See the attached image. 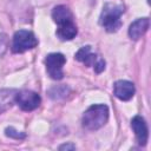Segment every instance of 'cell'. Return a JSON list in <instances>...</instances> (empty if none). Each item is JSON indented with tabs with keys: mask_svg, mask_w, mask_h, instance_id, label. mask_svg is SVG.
<instances>
[{
	"mask_svg": "<svg viewBox=\"0 0 151 151\" xmlns=\"http://www.w3.org/2000/svg\"><path fill=\"white\" fill-rule=\"evenodd\" d=\"M109 119V107L105 104L90 106L83 114V126L86 130L94 131L106 124Z\"/></svg>",
	"mask_w": 151,
	"mask_h": 151,
	"instance_id": "cell-1",
	"label": "cell"
},
{
	"mask_svg": "<svg viewBox=\"0 0 151 151\" xmlns=\"http://www.w3.org/2000/svg\"><path fill=\"white\" fill-rule=\"evenodd\" d=\"M124 12L123 6L116 4H106L100 13L99 22L107 32H117L122 26L120 17Z\"/></svg>",
	"mask_w": 151,
	"mask_h": 151,
	"instance_id": "cell-2",
	"label": "cell"
},
{
	"mask_svg": "<svg viewBox=\"0 0 151 151\" xmlns=\"http://www.w3.org/2000/svg\"><path fill=\"white\" fill-rule=\"evenodd\" d=\"M37 45H38V40L32 32L20 29L14 33L13 42H12V51L14 53H24L28 50L34 48Z\"/></svg>",
	"mask_w": 151,
	"mask_h": 151,
	"instance_id": "cell-3",
	"label": "cell"
},
{
	"mask_svg": "<svg viewBox=\"0 0 151 151\" xmlns=\"http://www.w3.org/2000/svg\"><path fill=\"white\" fill-rule=\"evenodd\" d=\"M66 63V58L61 53H50L45 59L46 71L52 79L60 80L64 77L63 67Z\"/></svg>",
	"mask_w": 151,
	"mask_h": 151,
	"instance_id": "cell-4",
	"label": "cell"
},
{
	"mask_svg": "<svg viewBox=\"0 0 151 151\" xmlns=\"http://www.w3.org/2000/svg\"><path fill=\"white\" fill-rule=\"evenodd\" d=\"M14 103L24 111H33L40 105L41 98L37 92L24 90V91L17 92Z\"/></svg>",
	"mask_w": 151,
	"mask_h": 151,
	"instance_id": "cell-5",
	"label": "cell"
},
{
	"mask_svg": "<svg viewBox=\"0 0 151 151\" xmlns=\"http://www.w3.org/2000/svg\"><path fill=\"white\" fill-rule=\"evenodd\" d=\"M134 92H136L134 85L129 80H118L113 85L114 96L123 101L130 100L134 96Z\"/></svg>",
	"mask_w": 151,
	"mask_h": 151,
	"instance_id": "cell-6",
	"label": "cell"
},
{
	"mask_svg": "<svg viewBox=\"0 0 151 151\" xmlns=\"http://www.w3.org/2000/svg\"><path fill=\"white\" fill-rule=\"evenodd\" d=\"M131 127L136 134L138 144L145 145L147 142V137H149V131H147V125L145 123V119L140 116L133 117L131 120Z\"/></svg>",
	"mask_w": 151,
	"mask_h": 151,
	"instance_id": "cell-7",
	"label": "cell"
},
{
	"mask_svg": "<svg viewBox=\"0 0 151 151\" xmlns=\"http://www.w3.org/2000/svg\"><path fill=\"white\" fill-rule=\"evenodd\" d=\"M149 26H150V20L147 18L137 19L129 27V37L133 40H138L146 33V31L149 29Z\"/></svg>",
	"mask_w": 151,
	"mask_h": 151,
	"instance_id": "cell-8",
	"label": "cell"
},
{
	"mask_svg": "<svg viewBox=\"0 0 151 151\" xmlns=\"http://www.w3.org/2000/svg\"><path fill=\"white\" fill-rule=\"evenodd\" d=\"M52 19L58 26L73 21L72 13L68 9V7H66L65 5H58L52 9Z\"/></svg>",
	"mask_w": 151,
	"mask_h": 151,
	"instance_id": "cell-9",
	"label": "cell"
},
{
	"mask_svg": "<svg viewBox=\"0 0 151 151\" xmlns=\"http://www.w3.org/2000/svg\"><path fill=\"white\" fill-rule=\"evenodd\" d=\"M78 33V29H77V26L74 25L73 21H70V22H66V24H63V25H59L58 28H57V37L60 39V40H72Z\"/></svg>",
	"mask_w": 151,
	"mask_h": 151,
	"instance_id": "cell-10",
	"label": "cell"
},
{
	"mask_svg": "<svg viewBox=\"0 0 151 151\" xmlns=\"http://www.w3.org/2000/svg\"><path fill=\"white\" fill-rule=\"evenodd\" d=\"M74 59L85 64V66H93L97 61V55L94 53L91 52V46H84L80 50H78V52L74 55Z\"/></svg>",
	"mask_w": 151,
	"mask_h": 151,
	"instance_id": "cell-11",
	"label": "cell"
},
{
	"mask_svg": "<svg viewBox=\"0 0 151 151\" xmlns=\"http://www.w3.org/2000/svg\"><path fill=\"white\" fill-rule=\"evenodd\" d=\"M15 90H1L0 91V113L12 106L15 99Z\"/></svg>",
	"mask_w": 151,
	"mask_h": 151,
	"instance_id": "cell-12",
	"label": "cell"
},
{
	"mask_svg": "<svg viewBox=\"0 0 151 151\" xmlns=\"http://www.w3.org/2000/svg\"><path fill=\"white\" fill-rule=\"evenodd\" d=\"M48 96L50 98H52L53 100H60L67 97V94L70 93V88L66 85H57L53 86L52 88L48 90Z\"/></svg>",
	"mask_w": 151,
	"mask_h": 151,
	"instance_id": "cell-13",
	"label": "cell"
},
{
	"mask_svg": "<svg viewBox=\"0 0 151 151\" xmlns=\"http://www.w3.org/2000/svg\"><path fill=\"white\" fill-rule=\"evenodd\" d=\"M5 134L9 138H13V139H24L26 137V134L24 132H19L14 127H7L5 130Z\"/></svg>",
	"mask_w": 151,
	"mask_h": 151,
	"instance_id": "cell-14",
	"label": "cell"
},
{
	"mask_svg": "<svg viewBox=\"0 0 151 151\" xmlns=\"http://www.w3.org/2000/svg\"><path fill=\"white\" fill-rule=\"evenodd\" d=\"M93 67H94L96 73H101L105 70V61L103 59H97V61L93 65Z\"/></svg>",
	"mask_w": 151,
	"mask_h": 151,
	"instance_id": "cell-15",
	"label": "cell"
},
{
	"mask_svg": "<svg viewBox=\"0 0 151 151\" xmlns=\"http://www.w3.org/2000/svg\"><path fill=\"white\" fill-rule=\"evenodd\" d=\"M59 149L60 150H74L76 145H73V144H64V145H60Z\"/></svg>",
	"mask_w": 151,
	"mask_h": 151,
	"instance_id": "cell-16",
	"label": "cell"
}]
</instances>
